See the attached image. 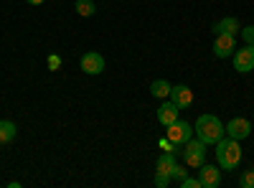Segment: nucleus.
<instances>
[{
    "instance_id": "obj_1",
    "label": "nucleus",
    "mask_w": 254,
    "mask_h": 188,
    "mask_svg": "<svg viewBox=\"0 0 254 188\" xmlns=\"http://www.w3.org/2000/svg\"><path fill=\"white\" fill-rule=\"evenodd\" d=\"M214 153H216V163H219L221 171H234L237 165L242 163V145H239V140L229 137V135H224L216 142Z\"/></svg>"
},
{
    "instance_id": "obj_2",
    "label": "nucleus",
    "mask_w": 254,
    "mask_h": 188,
    "mask_svg": "<svg viewBox=\"0 0 254 188\" xmlns=\"http://www.w3.org/2000/svg\"><path fill=\"white\" fill-rule=\"evenodd\" d=\"M193 132L198 135V140H203L206 145H216L224 135H226V127L224 122L216 117V115H201L193 125Z\"/></svg>"
},
{
    "instance_id": "obj_3",
    "label": "nucleus",
    "mask_w": 254,
    "mask_h": 188,
    "mask_svg": "<svg viewBox=\"0 0 254 188\" xmlns=\"http://www.w3.org/2000/svg\"><path fill=\"white\" fill-rule=\"evenodd\" d=\"M206 153H208V145L203 140H193L190 137L186 145H183V160L188 168H201V165L206 163Z\"/></svg>"
},
{
    "instance_id": "obj_4",
    "label": "nucleus",
    "mask_w": 254,
    "mask_h": 188,
    "mask_svg": "<svg viewBox=\"0 0 254 188\" xmlns=\"http://www.w3.org/2000/svg\"><path fill=\"white\" fill-rule=\"evenodd\" d=\"M168 140H171L173 145H186L190 137H193V125H188L183 120H176L173 125H168Z\"/></svg>"
},
{
    "instance_id": "obj_5",
    "label": "nucleus",
    "mask_w": 254,
    "mask_h": 188,
    "mask_svg": "<svg viewBox=\"0 0 254 188\" xmlns=\"http://www.w3.org/2000/svg\"><path fill=\"white\" fill-rule=\"evenodd\" d=\"M79 66H81V71H84V74L97 76V74H102V71H104V56H102L99 51H87V54L81 56Z\"/></svg>"
},
{
    "instance_id": "obj_6",
    "label": "nucleus",
    "mask_w": 254,
    "mask_h": 188,
    "mask_svg": "<svg viewBox=\"0 0 254 188\" xmlns=\"http://www.w3.org/2000/svg\"><path fill=\"white\" fill-rule=\"evenodd\" d=\"M234 51H237V36L216 33V38H214V54L219 59H229V56H234Z\"/></svg>"
},
{
    "instance_id": "obj_7",
    "label": "nucleus",
    "mask_w": 254,
    "mask_h": 188,
    "mask_svg": "<svg viewBox=\"0 0 254 188\" xmlns=\"http://www.w3.org/2000/svg\"><path fill=\"white\" fill-rule=\"evenodd\" d=\"M198 181H201V188H219L221 186V168L219 165L203 163L198 168Z\"/></svg>"
},
{
    "instance_id": "obj_8",
    "label": "nucleus",
    "mask_w": 254,
    "mask_h": 188,
    "mask_svg": "<svg viewBox=\"0 0 254 188\" xmlns=\"http://www.w3.org/2000/svg\"><path fill=\"white\" fill-rule=\"evenodd\" d=\"M224 127H226V135H229V137L244 140V137H249V132H252V122H249L247 117H231L229 125H224Z\"/></svg>"
},
{
    "instance_id": "obj_9",
    "label": "nucleus",
    "mask_w": 254,
    "mask_h": 188,
    "mask_svg": "<svg viewBox=\"0 0 254 188\" xmlns=\"http://www.w3.org/2000/svg\"><path fill=\"white\" fill-rule=\"evenodd\" d=\"M234 69L247 74V71H254V46H244V49H237L234 51Z\"/></svg>"
},
{
    "instance_id": "obj_10",
    "label": "nucleus",
    "mask_w": 254,
    "mask_h": 188,
    "mask_svg": "<svg viewBox=\"0 0 254 188\" xmlns=\"http://www.w3.org/2000/svg\"><path fill=\"white\" fill-rule=\"evenodd\" d=\"M178 112H181V107L176 102H163L160 107H158V122L163 125V127H168V125H173L176 120H178Z\"/></svg>"
},
{
    "instance_id": "obj_11",
    "label": "nucleus",
    "mask_w": 254,
    "mask_h": 188,
    "mask_svg": "<svg viewBox=\"0 0 254 188\" xmlns=\"http://www.w3.org/2000/svg\"><path fill=\"white\" fill-rule=\"evenodd\" d=\"M171 102H176L181 110L190 107V104H193V89H188L186 84H178V87H173V89H171Z\"/></svg>"
},
{
    "instance_id": "obj_12",
    "label": "nucleus",
    "mask_w": 254,
    "mask_h": 188,
    "mask_svg": "<svg viewBox=\"0 0 254 188\" xmlns=\"http://www.w3.org/2000/svg\"><path fill=\"white\" fill-rule=\"evenodd\" d=\"M211 31H214V36H216V33H231V36H237V33L242 31V26H239V20H237L234 15H229V18H221Z\"/></svg>"
},
{
    "instance_id": "obj_13",
    "label": "nucleus",
    "mask_w": 254,
    "mask_h": 188,
    "mask_svg": "<svg viewBox=\"0 0 254 188\" xmlns=\"http://www.w3.org/2000/svg\"><path fill=\"white\" fill-rule=\"evenodd\" d=\"M18 135V127H15V122L10 120H0V145H5V142H13Z\"/></svg>"
},
{
    "instance_id": "obj_14",
    "label": "nucleus",
    "mask_w": 254,
    "mask_h": 188,
    "mask_svg": "<svg viewBox=\"0 0 254 188\" xmlns=\"http://www.w3.org/2000/svg\"><path fill=\"white\" fill-rule=\"evenodd\" d=\"M171 89H173V84H168L165 79H155L150 84V94L158 97V99H168V97H171Z\"/></svg>"
},
{
    "instance_id": "obj_15",
    "label": "nucleus",
    "mask_w": 254,
    "mask_h": 188,
    "mask_svg": "<svg viewBox=\"0 0 254 188\" xmlns=\"http://www.w3.org/2000/svg\"><path fill=\"white\" fill-rule=\"evenodd\" d=\"M173 165H176V153H168V150L155 160V168H158V171H171Z\"/></svg>"
},
{
    "instance_id": "obj_16",
    "label": "nucleus",
    "mask_w": 254,
    "mask_h": 188,
    "mask_svg": "<svg viewBox=\"0 0 254 188\" xmlns=\"http://www.w3.org/2000/svg\"><path fill=\"white\" fill-rule=\"evenodd\" d=\"M76 13L79 15H84V18H89V15H94L97 13V5L92 3V0H76Z\"/></svg>"
},
{
    "instance_id": "obj_17",
    "label": "nucleus",
    "mask_w": 254,
    "mask_h": 188,
    "mask_svg": "<svg viewBox=\"0 0 254 188\" xmlns=\"http://www.w3.org/2000/svg\"><path fill=\"white\" fill-rule=\"evenodd\" d=\"M153 183L158 186V188H168L173 183V178H171V171H155V178H153Z\"/></svg>"
},
{
    "instance_id": "obj_18",
    "label": "nucleus",
    "mask_w": 254,
    "mask_h": 188,
    "mask_svg": "<svg viewBox=\"0 0 254 188\" xmlns=\"http://www.w3.org/2000/svg\"><path fill=\"white\" fill-rule=\"evenodd\" d=\"M239 186H242V188H254V168L247 171V173L239 178Z\"/></svg>"
},
{
    "instance_id": "obj_19",
    "label": "nucleus",
    "mask_w": 254,
    "mask_h": 188,
    "mask_svg": "<svg viewBox=\"0 0 254 188\" xmlns=\"http://www.w3.org/2000/svg\"><path fill=\"white\" fill-rule=\"evenodd\" d=\"M186 176H188V171L183 168V165H178V163H176L173 168H171V178H173V181H183Z\"/></svg>"
},
{
    "instance_id": "obj_20",
    "label": "nucleus",
    "mask_w": 254,
    "mask_h": 188,
    "mask_svg": "<svg viewBox=\"0 0 254 188\" xmlns=\"http://www.w3.org/2000/svg\"><path fill=\"white\" fill-rule=\"evenodd\" d=\"M178 186H181V188H201V181H198V178L186 176L183 181H178Z\"/></svg>"
},
{
    "instance_id": "obj_21",
    "label": "nucleus",
    "mask_w": 254,
    "mask_h": 188,
    "mask_svg": "<svg viewBox=\"0 0 254 188\" xmlns=\"http://www.w3.org/2000/svg\"><path fill=\"white\" fill-rule=\"evenodd\" d=\"M242 38H244V44L254 46V26H247V28H242Z\"/></svg>"
},
{
    "instance_id": "obj_22",
    "label": "nucleus",
    "mask_w": 254,
    "mask_h": 188,
    "mask_svg": "<svg viewBox=\"0 0 254 188\" xmlns=\"http://www.w3.org/2000/svg\"><path fill=\"white\" fill-rule=\"evenodd\" d=\"M59 66H61V59H59L56 54H54V56H49V69H51V71H56Z\"/></svg>"
},
{
    "instance_id": "obj_23",
    "label": "nucleus",
    "mask_w": 254,
    "mask_h": 188,
    "mask_svg": "<svg viewBox=\"0 0 254 188\" xmlns=\"http://www.w3.org/2000/svg\"><path fill=\"white\" fill-rule=\"evenodd\" d=\"M26 3H31V5H41V3H46V0H26Z\"/></svg>"
}]
</instances>
